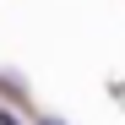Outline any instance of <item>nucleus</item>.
<instances>
[{
	"mask_svg": "<svg viewBox=\"0 0 125 125\" xmlns=\"http://www.w3.org/2000/svg\"><path fill=\"white\" fill-rule=\"evenodd\" d=\"M49 125H54V120H49Z\"/></svg>",
	"mask_w": 125,
	"mask_h": 125,
	"instance_id": "obj_1",
	"label": "nucleus"
}]
</instances>
